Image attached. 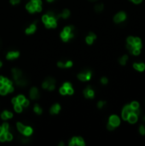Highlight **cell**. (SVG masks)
<instances>
[{
	"label": "cell",
	"mask_w": 145,
	"mask_h": 146,
	"mask_svg": "<svg viewBox=\"0 0 145 146\" xmlns=\"http://www.w3.org/2000/svg\"><path fill=\"white\" fill-rule=\"evenodd\" d=\"M144 121H145V118H144Z\"/></svg>",
	"instance_id": "6125c7cd"
},
{
	"label": "cell",
	"mask_w": 145,
	"mask_h": 146,
	"mask_svg": "<svg viewBox=\"0 0 145 146\" xmlns=\"http://www.w3.org/2000/svg\"><path fill=\"white\" fill-rule=\"evenodd\" d=\"M26 8H27V10H28L30 13H34L36 11V6L34 5L32 3H28L27 4V6H26Z\"/></svg>",
	"instance_id": "9a60e30c"
},
{
	"label": "cell",
	"mask_w": 145,
	"mask_h": 146,
	"mask_svg": "<svg viewBox=\"0 0 145 146\" xmlns=\"http://www.w3.org/2000/svg\"><path fill=\"white\" fill-rule=\"evenodd\" d=\"M34 111H35V112L38 114V115H40V114H42V109H41L38 104H36L35 106H34Z\"/></svg>",
	"instance_id": "f1b7e54d"
},
{
	"label": "cell",
	"mask_w": 145,
	"mask_h": 146,
	"mask_svg": "<svg viewBox=\"0 0 145 146\" xmlns=\"http://www.w3.org/2000/svg\"><path fill=\"white\" fill-rule=\"evenodd\" d=\"M139 131H140V133H141L142 135H144L145 134V127L143 126H141L139 128Z\"/></svg>",
	"instance_id": "b9f144b4"
},
{
	"label": "cell",
	"mask_w": 145,
	"mask_h": 146,
	"mask_svg": "<svg viewBox=\"0 0 145 146\" xmlns=\"http://www.w3.org/2000/svg\"><path fill=\"white\" fill-rule=\"evenodd\" d=\"M95 9H96V12H101L102 10H103V4H96V7H95Z\"/></svg>",
	"instance_id": "83f0119b"
},
{
	"label": "cell",
	"mask_w": 145,
	"mask_h": 146,
	"mask_svg": "<svg viewBox=\"0 0 145 146\" xmlns=\"http://www.w3.org/2000/svg\"><path fill=\"white\" fill-rule=\"evenodd\" d=\"M41 10H42V7H41V5H37L36 6V11L40 12Z\"/></svg>",
	"instance_id": "f907efd6"
},
{
	"label": "cell",
	"mask_w": 145,
	"mask_h": 146,
	"mask_svg": "<svg viewBox=\"0 0 145 146\" xmlns=\"http://www.w3.org/2000/svg\"><path fill=\"white\" fill-rule=\"evenodd\" d=\"M133 46L137 47V48H142V42L141 39L139 38H134V41H133Z\"/></svg>",
	"instance_id": "e0dca14e"
},
{
	"label": "cell",
	"mask_w": 145,
	"mask_h": 146,
	"mask_svg": "<svg viewBox=\"0 0 145 146\" xmlns=\"http://www.w3.org/2000/svg\"><path fill=\"white\" fill-rule=\"evenodd\" d=\"M5 140H6V132H4L3 133L0 135V141L1 142H4Z\"/></svg>",
	"instance_id": "1f68e13d"
},
{
	"label": "cell",
	"mask_w": 145,
	"mask_h": 146,
	"mask_svg": "<svg viewBox=\"0 0 145 146\" xmlns=\"http://www.w3.org/2000/svg\"><path fill=\"white\" fill-rule=\"evenodd\" d=\"M62 16V17H63V18H68V17L70 16V11H69L68 10H64L63 12H62V14L61 15Z\"/></svg>",
	"instance_id": "cb8c5ba5"
},
{
	"label": "cell",
	"mask_w": 145,
	"mask_h": 146,
	"mask_svg": "<svg viewBox=\"0 0 145 146\" xmlns=\"http://www.w3.org/2000/svg\"><path fill=\"white\" fill-rule=\"evenodd\" d=\"M140 51H141V49L140 48H137V47H135V46H133V48L131 49V52L132 53L133 55H139L140 54Z\"/></svg>",
	"instance_id": "ffe728a7"
},
{
	"label": "cell",
	"mask_w": 145,
	"mask_h": 146,
	"mask_svg": "<svg viewBox=\"0 0 145 146\" xmlns=\"http://www.w3.org/2000/svg\"><path fill=\"white\" fill-rule=\"evenodd\" d=\"M133 110L131 109V108L130 107V105H125L124 107V109H123V111H122V118L125 120V121H126L127 118H128L129 115L131 113H132Z\"/></svg>",
	"instance_id": "3957f363"
},
{
	"label": "cell",
	"mask_w": 145,
	"mask_h": 146,
	"mask_svg": "<svg viewBox=\"0 0 145 146\" xmlns=\"http://www.w3.org/2000/svg\"><path fill=\"white\" fill-rule=\"evenodd\" d=\"M30 96H31L32 99H38L39 98V93H38V91L37 88H32L31 91H30Z\"/></svg>",
	"instance_id": "30bf717a"
},
{
	"label": "cell",
	"mask_w": 145,
	"mask_h": 146,
	"mask_svg": "<svg viewBox=\"0 0 145 146\" xmlns=\"http://www.w3.org/2000/svg\"><path fill=\"white\" fill-rule=\"evenodd\" d=\"M32 133V128L30 127V126H26L24 132H23V134L25 136H30Z\"/></svg>",
	"instance_id": "d6986e66"
},
{
	"label": "cell",
	"mask_w": 145,
	"mask_h": 146,
	"mask_svg": "<svg viewBox=\"0 0 145 146\" xmlns=\"http://www.w3.org/2000/svg\"><path fill=\"white\" fill-rule=\"evenodd\" d=\"M12 134L11 133H10V132H6V140H8V141H10V140H12Z\"/></svg>",
	"instance_id": "836d02e7"
},
{
	"label": "cell",
	"mask_w": 145,
	"mask_h": 146,
	"mask_svg": "<svg viewBox=\"0 0 145 146\" xmlns=\"http://www.w3.org/2000/svg\"><path fill=\"white\" fill-rule=\"evenodd\" d=\"M2 127H3V129H4V132H8V130H9V125H8V123H4L3 124V126H2Z\"/></svg>",
	"instance_id": "e575fe53"
},
{
	"label": "cell",
	"mask_w": 145,
	"mask_h": 146,
	"mask_svg": "<svg viewBox=\"0 0 145 146\" xmlns=\"http://www.w3.org/2000/svg\"><path fill=\"white\" fill-rule=\"evenodd\" d=\"M130 1H131V0H130Z\"/></svg>",
	"instance_id": "be15d7a7"
},
{
	"label": "cell",
	"mask_w": 145,
	"mask_h": 146,
	"mask_svg": "<svg viewBox=\"0 0 145 146\" xmlns=\"http://www.w3.org/2000/svg\"><path fill=\"white\" fill-rule=\"evenodd\" d=\"M42 86L44 89H49L50 91H53L55 89V79L53 78H47L46 80L43 83Z\"/></svg>",
	"instance_id": "7a4b0ae2"
},
{
	"label": "cell",
	"mask_w": 145,
	"mask_h": 146,
	"mask_svg": "<svg viewBox=\"0 0 145 146\" xmlns=\"http://www.w3.org/2000/svg\"><path fill=\"white\" fill-rule=\"evenodd\" d=\"M109 123L111 124L112 126H114V127H116V126H118L120 123V118L117 116V115H112V116H110L109 118Z\"/></svg>",
	"instance_id": "52a82bcc"
},
{
	"label": "cell",
	"mask_w": 145,
	"mask_h": 146,
	"mask_svg": "<svg viewBox=\"0 0 145 146\" xmlns=\"http://www.w3.org/2000/svg\"><path fill=\"white\" fill-rule=\"evenodd\" d=\"M17 128H18L19 132H22V133H23V132H24L26 126H25L24 125H23V124H21V122H18V123H17Z\"/></svg>",
	"instance_id": "7402d4cb"
},
{
	"label": "cell",
	"mask_w": 145,
	"mask_h": 146,
	"mask_svg": "<svg viewBox=\"0 0 145 146\" xmlns=\"http://www.w3.org/2000/svg\"><path fill=\"white\" fill-rule=\"evenodd\" d=\"M107 127H108V129L110 130V131H112V130H114V126H112L110 123L108 124V126H107Z\"/></svg>",
	"instance_id": "bcb514c9"
},
{
	"label": "cell",
	"mask_w": 145,
	"mask_h": 146,
	"mask_svg": "<svg viewBox=\"0 0 145 146\" xmlns=\"http://www.w3.org/2000/svg\"><path fill=\"white\" fill-rule=\"evenodd\" d=\"M72 65H73V63L71 61H68L66 63V64H64V67L65 68H70V67H72Z\"/></svg>",
	"instance_id": "ab89813d"
},
{
	"label": "cell",
	"mask_w": 145,
	"mask_h": 146,
	"mask_svg": "<svg viewBox=\"0 0 145 146\" xmlns=\"http://www.w3.org/2000/svg\"><path fill=\"white\" fill-rule=\"evenodd\" d=\"M131 1H132L134 4H140L142 0H131Z\"/></svg>",
	"instance_id": "db71d44e"
},
{
	"label": "cell",
	"mask_w": 145,
	"mask_h": 146,
	"mask_svg": "<svg viewBox=\"0 0 145 146\" xmlns=\"http://www.w3.org/2000/svg\"><path fill=\"white\" fill-rule=\"evenodd\" d=\"M45 24V27L47 28H53V27H57V18L55 16L54 17H49V20Z\"/></svg>",
	"instance_id": "277c9868"
},
{
	"label": "cell",
	"mask_w": 145,
	"mask_h": 146,
	"mask_svg": "<svg viewBox=\"0 0 145 146\" xmlns=\"http://www.w3.org/2000/svg\"><path fill=\"white\" fill-rule=\"evenodd\" d=\"M130 107H131L132 110H136V109H137L139 108V104H138L137 102H132L130 104Z\"/></svg>",
	"instance_id": "44dd1931"
},
{
	"label": "cell",
	"mask_w": 145,
	"mask_h": 146,
	"mask_svg": "<svg viewBox=\"0 0 145 146\" xmlns=\"http://www.w3.org/2000/svg\"><path fill=\"white\" fill-rule=\"evenodd\" d=\"M6 88H7V91L8 92H12L14 91V88H13L12 85H5Z\"/></svg>",
	"instance_id": "60d3db41"
},
{
	"label": "cell",
	"mask_w": 145,
	"mask_h": 146,
	"mask_svg": "<svg viewBox=\"0 0 145 146\" xmlns=\"http://www.w3.org/2000/svg\"><path fill=\"white\" fill-rule=\"evenodd\" d=\"M57 65L59 68H64V63H62V62H59V63H57Z\"/></svg>",
	"instance_id": "816d5d0a"
},
{
	"label": "cell",
	"mask_w": 145,
	"mask_h": 146,
	"mask_svg": "<svg viewBox=\"0 0 145 146\" xmlns=\"http://www.w3.org/2000/svg\"><path fill=\"white\" fill-rule=\"evenodd\" d=\"M73 93V89L72 88V86L69 87V88H67V94H69V95H72Z\"/></svg>",
	"instance_id": "f35d334b"
},
{
	"label": "cell",
	"mask_w": 145,
	"mask_h": 146,
	"mask_svg": "<svg viewBox=\"0 0 145 146\" xmlns=\"http://www.w3.org/2000/svg\"><path fill=\"white\" fill-rule=\"evenodd\" d=\"M60 93L62 94V95H65V94H67V88H65L64 86H62L60 89Z\"/></svg>",
	"instance_id": "8d00e7d4"
},
{
	"label": "cell",
	"mask_w": 145,
	"mask_h": 146,
	"mask_svg": "<svg viewBox=\"0 0 145 146\" xmlns=\"http://www.w3.org/2000/svg\"><path fill=\"white\" fill-rule=\"evenodd\" d=\"M127 121H128L130 123H131V124L136 123L137 121V114H135L134 112L131 113L129 115L128 118H127Z\"/></svg>",
	"instance_id": "8fae6325"
},
{
	"label": "cell",
	"mask_w": 145,
	"mask_h": 146,
	"mask_svg": "<svg viewBox=\"0 0 145 146\" xmlns=\"http://www.w3.org/2000/svg\"><path fill=\"white\" fill-rule=\"evenodd\" d=\"M15 110L16 111L17 113H21L22 111V107H21V104H17L15 105Z\"/></svg>",
	"instance_id": "d4e9b609"
},
{
	"label": "cell",
	"mask_w": 145,
	"mask_h": 146,
	"mask_svg": "<svg viewBox=\"0 0 145 146\" xmlns=\"http://www.w3.org/2000/svg\"><path fill=\"white\" fill-rule=\"evenodd\" d=\"M104 104H105V102H103V101H100V102L98 103V104H97V105H98V108H102V107H103Z\"/></svg>",
	"instance_id": "7dc6e473"
},
{
	"label": "cell",
	"mask_w": 145,
	"mask_h": 146,
	"mask_svg": "<svg viewBox=\"0 0 145 146\" xmlns=\"http://www.w3.org/2000/svg\"><path fill=\"white\" fill-rule=\"evenodd\" d=\"M133 41H134V37H129L128 38H127V44H131V45H132Z\"/></svg>",
	"instance_id": "d590c367"
},
{
	"label": "cell",
	"mask_w": 145,
	"mask_h": 146,
	"mask_svg": "<svg viewBox=\"0 0 145 146\" xmlns=\"http://www.w3.org/2000/svg\"><path fill=\"white\" fill-rule=\"evenodd\" d=\"M76 144L80 145V146H84V145H85V142H84V139L82 138H78V137H77Z\"/></svg>",
	"instance_id": "484cf974"
},
{
	"label": "cell",
	"mask_w": 145,
	"mask_h": 146,
	"mask_svg": "<svg viewBox=\"0 0 145 146\" xmlns=\"http://www.w3.org/2000/svg\"><path fill=\"white\" fill-rule=\"evenodd\" d=\"M4 113H5V115L7 116L8 119H10V118L13 117V114L11 112H10V111H4Z\"/></svg>",
	"instance_id": "74e56055"
},
{
	"label": "cell",
	"mask_w": 145,
	"mask_h": 146,
	"mask_svg": "<svg viewBox=\"0 0 145 146\" xmlns=\"http://www.w3.org/2000/svg\"><path fill=\"white\" fill-rule=\"evenodd\" d=\"M60 109H61L60 105H59V104H55V105H53V106L51 107V114H53V115H55V114H57L58 112H59Z\"/></svg>",
	"instance_id": "2e32d148"
},
{
	"label": "cell",
	"mask_w": 145,
	"mask_h": 146,
	"mask_svg": "<svg viewBox=\"0 0 145 146\" xmlns=\"http://www.w3.org/2000/svg\"><path fill=\"white\" fill-rule=\"evenodd\" d=\"M20 53L18 51H10L7 54V59L9 60H11V59H15V58H17L19 57Z\"/></svg>",
	"instance_id": "7c38bea8"
},
{
	"label": "cell",
	"mask_w": 145,
	"mask_h": 146,
	"mask_svg": "<svg viewBox=\"0 0 145 146\" xmlns=\"http://www.w3.org/2000/svg\"><path fill=\"white\" fill-rule=\"evenodd\" d=\"M1 66H2V63L0 62V68H1Z\"/></svg>",
	"instance_id": "91938a15"
},
{
	"label": "cell",
	"mask_w": 145,
	"mask_h": 146,
	"mask_svg": "<svg viewBox=\"0 0 145 146\" xmlns=\"http://www.w3.org/2000/svg\"><path fill=\"white\" fill-rule=\"evenodd\" d=\"M90 77H91V72L87 71L86 73H81L78 75V78H79L82 81H86L90 79Z\"/></svg>",
	"instance_id": "5b68a950"
},
{
	"label": "cell",
	"mask_w": 145,
	"mask_h": 146,
	"mask_svg": "<svg viewBox=\"0 0 145 146\" xmlns=\"http://www.w3.org/2000/svg\"><path fill=\"white\" fill-rule=\"evenodd\" d=\"M133 68H135L136 70H137V71L142 72L145 69V65H144V63H134L133 64Z\"/></svg>",
	"instance_id": "4fadbf2b"
},
{
	"label": "cell",
	"mask_w": 145,
	"mask_h": 146,
	"mask_svg": "<svg viewBox=\"0 0 145 146\" xmlns=\"http://www.w3.org/2000/svg\"><path fill=\"white\" fill-rule=\"evenodd\" d=\"M74 29L73 28V27H66L64 28L63 31L65 32V33H73V30Z\"/></svg>",
	"instance_id": "f546056e"
},
{
	"label": "cell",
	"mask_w": 145,
	"mask_h": 146,
	"mask_svg": "<svg viewBox=\"0 0 145 146\" xmlns=\"http://www.w3.org/2000/svg\"><path fill=\"white\" fill-rule=\"evenodd\" d=\"M101 82L103 84V85H106V84L108 83V79H107V78H102V79H101Z\"/></svg>",
	"instance_id": "f6af8a7d"
},
{
	"label": "cell",
	"mask_w": 145,
	"mask_h": 146,
	"mask_svg": "<svg viewBox=\"0 0 145 146\" xmlns=\"http://www.w3.org/2000/svg\"><path fill=\"white\" fill-rule=\"evenodd\" d=\"M73 36H74V34H73V33L68 34V33H65L64 31H62V33H61V38H62V39L63 40L64 42L68 41L69 39H71L72 38H73Z\"/></svg>",
	"instance_id": "ba28073f"
},
{
	"label": "cell",
	"mask_w": 145,
	"mask_h": 146,
	"mask_svg": "<svg viewBox=\"0 0 145 146\" xmlns=\"http://www.w3.org/2000/svg\"><path fill=\"white\" fill-rule=\"evenodd\" d=\"M42 20H43V22H44V23H46L47 21H48V20H49V16H47V14H46V15H44V16H43Z\"/></svg>",
	"instance_id": "7bdbcfd3"
},
{
	"label": "cell",
	"mask_w": 145,
	"mask_h": 146,
	"mask_svg": "<svg viewBox=\"0 0 145 146\" xmlns=\"http://www.w3.org/2000/svg\"><path fill=\"white\" fill-rule=\"evenodd\" d=\"M3 86H4V84L2 82V81H0V88L3 87Z\"/></svg>",
	"instance_id": "9f6ffc18"
},
{
	"label": "cell",
	"mask_w": 145,
	"mask_h": 146,
	"mask_svg": "<svg viewBox=\"0 0 145 146\" xmlns=\"http://www.w3.org/2000/svg\"><path fill=\"white\" fill-rule=\"evenodd\" d=\"M84 95L87 98H92L94 96V91H93V90L90 86H88L84 91Z\"/></svg>",
	"instance_id": "9c48e42d"
},
{
	"label": "cell",
	"mask_w": 145,
	"mask_h": 146,
	"mask_svg": "<svg viewBox=\"0 0 145 146\" xmlns=\"http://www.w3.org/2000/svg\"><path fill=\"white\" fill-rule=\"evenodd\" d=\"M96 36L93 33H90V34L86 37V43L89 44H91L93 41H94V39H96Z\"/></svg>",
	"instance_id": "5bb4252c"
},
{
	"label": "cell",
	"mask_w": 145,
	"mask_h": 146,
	"mask_svg": "<svg viewBox=\"0 0 145 146\" xmlns=\"http://www.w3.org/2000/svg\"><path fill=\"white\" fill-rule=\"evenodd\" d=\"M10 3L12 4H17L20 3V0H10Z\"/></svg>",
	"instance_id": "681fc988"
},
{
	"label": "cell",
	"mask_w": 145,
	"mask_h": 146,
	"mask_svg": "<svg viewBox=\"0 0 145 146\" xmlns=\"http://www.w3.org/2000/svg\"><path fill=\"white\" fill-rule=\"evenodd\" d=\"M35 30H36V24H35V23H33V24H32L28 27V28L26 30V33L32 34V33H33L34 32H35Z\"/></svg>",
	"instance_id": "ac0fdd59"
},
{
	"label": "cell",
	"mask_w": 145,
	"mask_h": 146,
	"mask_svg": "<svg viewBox=\"0 0 145 146\" xmlns=\"http://www.w3.org/2000/svg\"><path fill=\"white\" fill-rule=\"evenodd\" d=\"M12 73L17 85H21V86H25L27 85V80L24 78H22V73H21L20 69H18V68H13Z\"/></svg>",
	"instance_id": "6da1fadb"
},
{
	"label": "cell",
	"mask_w": 145,
	"mask_h": 146,
	"mask_svg": "<svg viewBox=\"0 0 145 146\" xmlns=\"http://www.w3.org/2000/svg\"><path fill=\"white\" fill-rule=\"evenodd\" d=\"M3 132H4V129H3V127L1 126V127H0V135L3 133Z\"/></svg>",
	"instance_id": "11a10c76"
},
{
	"label": "cell",
	"mask_w": 145,
	"mask_h": 146,
	"mask_svg": "<svg viewBox=\"0 0 145 146\" xmlns=\"http://www.w3.org/2000/svg\"><path fill=\"white\" fill-rule=\"evenodd\" d=\"M21 105H22V106H24V107H27L29 105V101L27 100V99H25L24 101H23L22 104H21Z\"/></svg>",
	"instance_id": "ee69618b"
},
{
	"label": "cell",
	"mask_w": 145,
	"mask_h": 146,
	"mask_svg": "<svg viewBox=\"0 0 145 146\" xmlns=\"http://www.w3.org/2000/svg\"><path fill=\"white\" fill-rule=\"evenodd\" d=\"M31 2L35 6H37V5H42V2H41V0H31Z\"/></svg>",
	"instance_id": "d6a6232c"
},
{
	"label": "cell",
	"mask_w": 145,
	"mask_h": 146,
	"mask_svg": "<svg viewBox=\"0 0 145 146\" xmlns=\"http://www.w3.org/2000/svg\"><path fill=\"white\" fill-rule=\"evenodd\" d=\"M16 99H17V104H21L23 103V101H24L26 98H25V96H22V95H19L16 98Z\"/></svg>",
	"instance_id": "603a6c76"
},
{
	"label": "cell",
	"mask_w": 145,
	"mask_h": 146,
	"mask_svg": "<svg viewBox=\"0 0 145 146\" xmlns=\"http://www.w3.org/2000/svg\"><path fill=\"white\" fill-rule=\"evenodd\" d=\"M92 1H95V0H92Z\"/></svg>",
	"instance_id": "94428289"
},
{
	"label": "cell",
	"mask_w": 145,
	"mask_h": 146,
	"mask_svg": "<svg viewBox=\"0 0 145 146\" xmlns=\"http://www.w3.org/2000/svg\"><path fill=\"white\" fill-rule=\"evenodd\" d=\"M63 86H64L65 88H69V87H71V86H72V85H71V84H70V83H68V82H66V83H64Z\"/></svg>",
	"instance_id": "c3c4849f"
},
{
	"label": "cell",
	"mask_w": 145,
	"mask_h": 146,
	"mask_svg": "<svg viewBox=\"0 0 145 146\" xmlns=\"http://www.w3.org/2000/svg\"><path fill=\"white\" fill-rule=\"evenodd\" d=\"M127 59H128V57L127 56H124V57H122L120 59V63L121 65H125V63H126Z\"/></svg>",
	"instance_id": "4316f807"
},
{
	"label": "cell",
	"mask_w": 145,
	"mask_h": 146,
	"mask_svg": "<svg viewBox=\"0 0 145 146\" xmlns=\"http://www.w3.org/2000/svg\"><path fill=\"white\" fill-rule=\"evenodd\" d=\"M12 104H14V105L17 104V99H16V98H14L12 99Z\"/></svg>",
	"instance_id": "f5cc1de1"
},
{
	"label": "cell",
	"mask_w": 145,
	"mask_h": 146,
	"mask_svg": "<svg viewBox=\"0 0 145 146\" xmlns=\"http://www.w3.org/2000/svg\"><path fill=\"white\" fill-rule=\"evenodd\" d=\"M7 93H8L7 88H6L5 85H4V86H3V87L0 88V94H1V95H6Z\"/></svg>",
	"instance_id": "4dcf8cb0"
},
{
	"label": "cell",
	"mask_w": 145,
	"mask_h": 146,
	"mask_svg": "<svg viewBox=\"0 0 145 146\" xmlns=\"http://www.w3.org/2000/svg\"><path fill=\"white\" fill-rule=\"evenodd\" d=\"M47 1H49V2H52V1H54V0H47Z\"/></svg>",
	"instance_id": "680465c9"
},
{
	"label": "cell",
	"mask_w": 145,
	"mask_h": 146,
	"mask_svg": "<svg viewBox=\"0 0 145 146\" xmlns=\"http://www.w3.org/2000/svg\"><path fill=\"white\" fill-rule=\"evenodd\" d=\"M125 18H126L125 13H124V12H120V13H118V14H117L115 16H114V21H115L116 23H120V22H121V21H125Z\"/></svg>",
	"instance_id": "8992f818"
},
{
	"label": "cell",
	"mask_w": 145,
	"mask_h": 146,
	"mask_svg": "<svg viewBox=\"0 0 145 146\" xmlns=\"http://www.w3.org/2000/svg\"><path fill=\"white\" fill-rule=\"evenodd\" d=\"M4 78V77H3V76H0V81H3Z\"/></svg>",
	"instance_id": "6f0895ef"
}]
</instances>
